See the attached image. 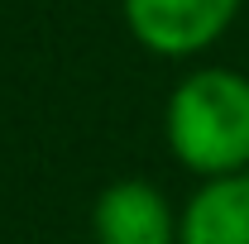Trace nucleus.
<instances>
[{
  "label": "nucleus",
  "mask_w": 249,
  "mask_h": 244,
  "mask_svg": "<svg viewBox=\"0 0 249 244\" xmlns=\"http://www.w3.org/2000/svg\"><path fill=\"white\" fill-rule=\"evenodd\" d=\"M168 144L192 173L235 177L249 163V82L240 72H192L168 101Z\"/></svg>",
  "instance_id": "obj_1"
},
{
  "label": "nucleus",
  "mask_w": 249,
  "mask_h": 244,
  "mask_svg": "<svg viewBox=\"0 0 249 244\" xmlns=\"http://www.w3.org/2000/svg\"><path fill=\"white\" fill-rule=\"evenodd\" d=\"M240 0H124V19L144 48L163 58H187L216 43L235 19Z\"/></svg>",
  "instance_id": "obj_2"
},
{
  "label": "nucleus",
  "mask_w": 249,
  "mask_h": 244,
  "mask_svg": "<svg viewBox=\"0 0 249 244\" xmlns=\"http://www.w3.org/2000/svg\"><path fill=\"white\" fill-rule=\"evenodd\" d=\"M96 240L101 244H173V215L154 182L124 177L110 182L96 201Z\"/></svg>",
  "instance_id": "obj_3"
},
{
  "label": "nucleus",
  "mask_w": 249,
  "mask_h": 244,
  "mask_svg": "<svg viewBox=\"0 0 249 244\" xmlns=\"http://www.w3.org/2000/svg\"><path fill=\"white\" fill-rule=\"evenodd\" d=\"M182 244H249V177H216L192 196L182 215Z\"/></svg>",
  "instance_id": "obj_4"
}]
</instances>
